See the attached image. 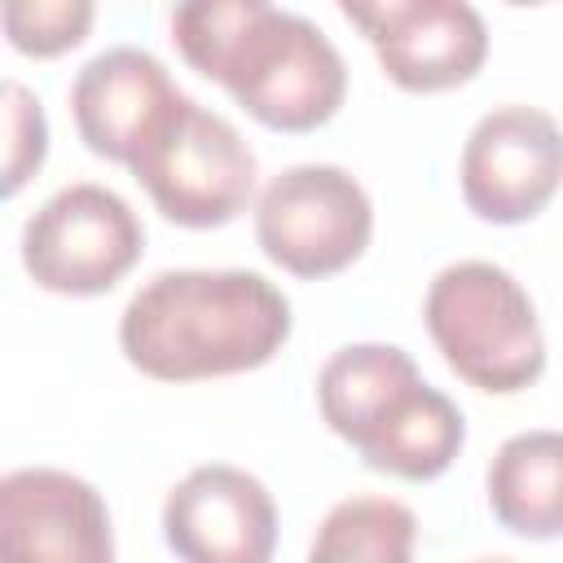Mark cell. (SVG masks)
Wrapping results in <instances>:
<instances>
[{
	"mask_svg": "<svg viewBox=\"0 0 563 563\" xmlns=\"http://www.w3.org/2000/svg\"><path fill=\"white\" fill-rule=\"evenodd\" d=\"M172 44L273 132H312L347 97V66L334 40L312 18L268 0L176 4Z\"/></svg>",
	"mask_w": 563,
	"mask_h": 563,
	"instance_id": "1",
	"label": "cell"
},
{
	"mask_svg": "<svg viewBox=\"0 0 563 563\" xmlns=\"http://www.w3.org/2000/svg\"><path fill=\"white\" fill-rule=\"evenodd\" d=\"M290 299L255 268H167L119 312V347L158 383H202L268 365L290 339Z\"/></svg>",
	"mask_w": 563,
	"mask_h": 563,
	"instance_id": "2",
	"label": "cell"
},
{
	"mask_svg": "<svg viewBox=\"0 0 563 563\" xmlns=\"http://www.w3.org/2000/svg\"><path fill=\"white\" fill-rule=\"evenodd\" d=\"M317 409L369 471L435 479L466 444L462 409L422 378L400 343H347L317 369Z\"/></svg>",
	"mask_w": 563,
	"mask_h": 563,
	"instance_id": "3",
	"label": "cell"
},
{
	"mask_svg": "<svg viewBox=\"0 0 563 563\" xmlns=\"http://www.w3.org/2000/svg\"><path fill=\"white\" fill-rule=\"evenodd\" d=\"M422 321L444 365L493 396L532 387L545 369V334L532 295L493 260L444 264L422 299Z\"/></svg>",
	"mask_w": 563,
	"mask_h": 563,
	"instance_id": "4",
	"label": "cell"
},
{
	"mask_svg": "<svg viewBox=\"0 0 563 563\" xmlns=\"http://www.w3.org/2000/svg\"><path fill=\"white\" fill-rule=\"evenodd\" d=\"M163 220L180 229H220L255 198V150L211 106L185 97L167 128L128 167Z\"/></svg>",
	"mask_w": 563,
	"mask_h": 563,
	"instance_id": "5",
	"label": "cell"
},
{
	"mask_svg": "<svg viewBox=\"0 0 563 563\" xmlns=\"http://www.w3.org/2000/svg\"><path fill=\"white\" fill-rule=\"evenodd\" d=\"M145 251L132 202L97 180L48 194L22 224V268L40 290L88 299L114 290Z\"/></svg>",
	"mask_w": 563,
	"mask_h": 563,
	"instance_id": "6",
	"label": "cell"
},
{
	"mask_svg": "<svg viewBox=\"0 0 563 563\" xmlns=\"http://www.w3.org/2000/svg\"><path fill=\"white\" fill-rule=\"evenodd\" d=\"M369 238L374 202L339 163L282 167L255 198V242L295 277H334L352 268Z\"/></svg>",
	"mask_w": 563,
	"mask_h": 563,
	"instance_id": "7",
	"label": "cell"
},
{
	"mask_svg": "<svg viewBox=\"0 0 563 563\" xmlns=\"http://www.w3.org/2000/svg\"><path fill=\"white\" fill-rule=\"evenodd\" d=\"M462 202L488 224H523L563 189V123L523 101L475 119L457 163Z\"/></svg>",
	"mask_w": 563,
	"mask_h": 563,
	"instance_id": "8",
	"label": "cell"
},
{
	"mask_svg": "<svg viewBox=\"0 0 563 563\" xmlns=\"http://www.w3.org/2000/svg\"><path fill=\"white\" fill-rule=\"evenodd\" d=\"M352 26L365 31L383 75L405 92H444L488 57L484 13L466 0H343Z\"/></svg>",
	"mask_w": 563,
	"mask_h": 563,
	"instance_id": "9",
	"label": "cell"
},
{
	"mask_svg": "<svg viewBox=\"0 0 563 563\" xmlns=\"http://www.w3.org/2000/svg\"><path fill=\"white\" fill-rule=\"evenodd\" d=\"M0 563H114L106 497L62 466L4 471Z\"/></svg>",
	"mask_w": 563,
	"mask_h": 563,
	"instance_id": "10",
	"label": "cell"
},
{
	"mask_svg": "<svg viewBox=\"0 0 563 563\" xmlns=\"http://www.w3.org/2000/svg\"><path fill=\"white\" fill-rule=\"evenodd\" d=\"M163 537L180 563H273L277 501L260 475L202 462L167 493Z\"/></svg>",
	"mask_w": 563,
	"mask_h": 563,
	"instance_id": "11",
	"label": "cell"
},
{
	"mask_svg": "<svg viewBox=\"0 0 563 563\" xmlns=\"http://www.w3.org/2000/svg\"><path fill=\"white\" fill-rule=\"evenodd\" d=\"M185 92L172 70L136 44H114L88 57L70 79V114L79 141L119 167H132L136 154L167 128Z\"/></svg>",
	"mask_w": 563,
	"mask_h": 563,
	"instance_id": "12",
	"label": "cell"
},
{
	"mask_svg": "<svg viewBox=\"0 0 563 563\" xmlns=\"http://www.w3.org/2000/svg\"><path fill=\"white\" fill-rule=\"evenodd\" d=\"M484 488L506 532L528 541L563 537V431L537 427L506 435L488 462Z\"/></svg>",
	"mask_w": 563,
	"mask_h": 563,
	"instance_id": "13",
	"label": "cell"
},
{
	"mask_svg": "<svg viewBox=\"0 0 563 563\" xmlns=\"http://www.w3.org/2000/svg\"><path fill=\"white\" fill-rule=\"evenodd\" d=\"M418 515L378 493L343 497L317 523L303 563H413Z\"/></svg>",
	"mask_w": 563,
	"mask_h": 563,
	"instance_id": "14",
	"label": "cell"
},
{
	"mask_svg": "<svg viewBox=\"0 0 563 563\" xmlns=\"http://www.w3.org/2000/svg\"><path fill=\"white\" fill-rule=\"evenodd\" d=\"M92 18V0H9L0 9L9 44L26 57H57L84 44Z\"/></svg>",
	"mask_w": 563,
	"mask_h": 563,
	"instance_id": "15",
	"label": "cell"
},
{
	"mask_svg": "<svg viewBox=\"0 0 563 563\" xmlns=\"http://www.w3.org/2000/svg\"><path fill=\"white\" fill-rule=\"evenodd\" d=\"M4 198H13L48 158V119L31 88L4 79Z\"/></svg>",
	"mask_w": 563,
	"mask_h": 563,
	"instance_id": "16",
	"label": "cell"
},
{
	"mask_svg": "<svg viewBox=\"0 0 563 563\" xmlns=\"http://www.w3.org/2000/svg\"><path fill=\"white\" fill-rule=\"evenodd\" d=\"M471 563H515V559H471Z\"/></svg>",
	"mask_w": 563,
	"mask_h": 563,
	"instance_id": "17",
	"label": "cell"
}]
</instances>
